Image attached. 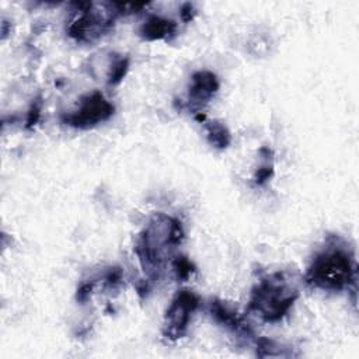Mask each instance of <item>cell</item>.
I'll use <instances>...</instances> for the list:
<instances>
[{
  "label": "cell",
  "instance_id": "obj_15",
  "mask_svg": "<svg viewBox=\"0 0 359 359\" xmlns=\"http://www.w3.org/2000/svg\"><path fill=\"white\" fill-rule=\"evenodd\" d=\"M122 280V271L121 268L115 266V268H111L107 275H105V282L109 285V286H116L118 283H121Z\"/></svg>",
  "mask_w": 359,
  "mask_h": 359
},
{
  "label": "cell",
  "instance_id": "obj_1",
  "mask_svg": "<svg viewBox=\"0 0 359 359\" xmlns=\"http://www.w3.org/2000/svg\"><path fill=\"white\" fill-rule=\"evenodd\" d=\"M184 240L181 222L164 213H156L140 231L135 252L149 275H157L172 250Z\"/></svg>",
  "mask_w": 359,
  "mask_h": 359
},
{
  "label": "cell",
  "instance_id": "obj_14",
  "mask_svg": "<svg viewBox=\"0 0 359 359\" xmlns=\"http://www.w3.org/2000/svg\"><path fill=\"white\" fill-rule=\"evenodd\" d=\"M39 116H41V101L38 100V101L32 102V105H31V108H29V111H28V116H27V128L34 126V125L38 122Z\"/></svg>",
  "mask_w": 359,
  "mask_h": 359
},
{
  "label": "cell",
  "instance_id": "obj_6",
  "mask_svg": "<svg viewBox=\"0 0 359 359\" xmlns=\"http://www.w3.org/2000/svg\"><path fill=\"white\" fill-rule=\"evenodd\" d=\"M77 6L83 8V14L79 15L67 29L69 35L77 42H93L111 28L115 13H97V10H91V3H79Z\"/></svg>",
  "mask_w": 359,
  "mask_h": 359
},
{
  "label": "cell",
  "instance_id": "obj_13",
  "mask_svg": "<svg viewBox=\"0 0 359 359\" xmlns=\"http://www.w3.org/2000/svg\"><path fill=\"white\" fill-rule=\"evenodd\" d=\"M273 175V167L272 165H265V167H259L255 172L254 181L257 185H262L264 182H266Z\"/></svg>",
  "mask_w": 359,
  "mask_h": 359
},
{
  "label": "cell",
  "instance_id": "obj_16",
  "mask_svg": "<svg viewBox=\"0 0 359 359\" xmlns=\"http://www.w3.org/2000/svg\"><path fill=\"white\" fill-rule=\"evenodd\" d=\"M93 286H94V283H93V282L83 283V285L77 289V293H76V299H77V302H80V303L87 302V299H88V297H90V294H91Z\"/></svg>",
  "mask_w": 359,
  "mask_h": 359
},
{
  "label": "cell",
  "instance_id": "obj_10",
  "mask_svg": "<svg viewBox=\"0 0 359 359\" xmlns=\"http://www.w3.org/2000/svg\"><path fill=\"white\" fill-rule=\"evenodd\" d=\"M203 128L206 130L208 142L216 149H226L231 142L230 130L220 121H205Z\"/></svg>",
  "mask_w": 359,
  "mask_h": 359
},
{
  "label": "cell",
  "instance_id": "obj_7",
  "mask_svg": "<svg viewBox=\"0 0 359 359\" xmlns=\"http://www.w3.org/2000/svg\"><path fill=\"white\" fill-rule=\"evenodd\" d=\"M219 90V80L215 73L209 70L195 72L191 77L188 88V102L192 108H199L209 102Z\"/></svg>",
  "mask_w": 359,
  "mask_h": 359
},
{
  "label": "cell",
  "instance_id": "obj_11",
  "mask_svg": "<svg viewBox=\"0 0 359 359\" xmlns=\"http://www.w3.org/2000/svg\"><path fill=\"white\" fill-rule=\"evenodd\" d=\"M129 70V57L128 56H121L116 57L111 67H109V73H108V84L109 86H116L118 83L122 81V79L126 76Z\"/></svg>",
  "mask_w": 359,
  "mask_h": 359
},
{
  "label": "cell",
  "instance_id": "obj_8",
  "mask_svg": "<svg viewBox=\"0 0 359 359\" xmlns=\"http://www.w3.org/2000/svg\"><path fill=\"white\" fill-rule=\"evenodd\" d=\"M210 314L212 317L226 328L234 331V332H243V334H251V330L248 325L243 321V317L238 316V313L220 300H213L210 303Z\"/></svg>",
  "mask_w": 359,
  "mask_h": 359
},
{
  "label": "cell",
  "instance_id": "obj_9",
  "mask_svg": "<svg viewBox=\"0 0 359 359\" xmlns=\"http://www.w3.org/2000/svg\"><path fill=\"white\" fill-rule=\"evenodd\" d=\"M177 29V24L172 20L163 18L158 15H151L139 28V34L146 41L164 39L172 35Z\"/></svg>",
  "mask_w": 359,
  "mask_h": 359
},
{
  "label": "cell",
  "instance_id": "obj_3",
  "mask_svg": "<svg viewBox=\"0 0 359 359\" xmlns=\"http://www.w3.org/2000/svg\"><path fill=\"white\" fill-rule=\"evenodd\" d=\"M297 297V289L289 283L283 272H275L252 287L245 311L265 323H276L289 313Z\"/></svg>",
  "mask_w": 359,
  "mask_h": 359
},
{
  "label": "cell",
  "instance_id": "obj_2",
  "mask_svg": "<svg viewBox=\"0 0 359 359\" xmlns=\"http://www.w3.org/2000/svg\"><path fill=\"white\" fill-rule=\"evenodd\" d=\"M356 265L353 254L339 244L325 247L310 262L306 282L317 289L338 292L355 283Z\"/></svg>",
  "mask_w": 359,
  "mask_h": 359
},
{
  "label": "cell",
  "instance_id": "obj_17",
  "mask_svg": "<svg viewBox=\"0 0 359 359\" xmlns=\"http://www.w3.org/2000/svg\"><path fill=\"white\" fill-rule=\"evenodd\" d=\"M180 15H181V18H182L185 22L189 21V20H192L194 15H195V8H194V6H192L191 3H184V4L181 6V8H180Z\"/></svg>",
  "mask_w": 359,
  "mask_h": 359
},
{
  "label": "cell",
  "instance_id": "obj_12",
  "mask_svg": "<svg viewBox=\"0 0 359 359\" xmlns=\"http://www.w3.org/2000/svg\"><path fill=\"white\" fill-rule=\"evenodd\" d=\"M171 265L178 280H187L195 272V265L184 255H178L172 258Z\"/></svg>",
  "mask_w": 359,
  "mask_h": 359
},
{
  "label": "cell",
  "instance_id": "obj_5",
  "mask_svg": "<svg viewBox=\"0 0 359 359\" xmlns=\"http://www.w3.org/2000/svg\"><path fill=\"white\" fill-rule=\"evenodd\" d=\"M199 303L198 294L192 290H178L165 311L163 334L170 339L182 338L188 330L191 316L199 307Z\"/></svg>",
  "mask_w": 359,
  "mask_h": 359
},
{
  "label": "cell",
  "instance_id": "obj_4",
  "mask_svg": "<svg viewBox=\"0 0 359 359\" xmlns=\"http://www.w3.org/2000/svg\"><path fill=\"white\" fill-rule=\"evenodd\" d=\"M114 111L115 107L101 91H93L83 95L79 102V108L72 114L65 115L62 121L69 126L87 129L109 119L114 115Z\"/></svg>",
  "mask_w": 359,
  "mask_h": 359
}]
</instances>
